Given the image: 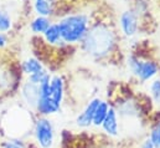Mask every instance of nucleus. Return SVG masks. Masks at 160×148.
I'll return each mask as SVG.
<instances>
[{"label": "nucleus", "instance_id": "f257e3e1", "mask_svg": "<svg viewBox=\"0 0 160 148\" xmlns=\"http://www.w3.org/2000/svg\"><path fill=\"white\" fill-rule=\"evenodd\" d=\"M81 42L82 49L87 55L96 59H103L113 52L117 45V37L108 25L97 23L89 26Z\"/></svg>", "mask_w": 160, "mask_h": 148}, {"label": "nucleus", "instance_id": "f03ea898", "mask_svg": "<svg viewBox=\"0 0 160 148\" xmlns=\"http://www.w3.org/2000/svg\"><path fill=\"white\" fill-rule=\"evenodd\" d=\"M57 24L60 26L63 42L72 45L78 44L83 40L91 26V20L87 14L76 13L62 18Z\"/></svg>", "mask_w": 160, "mask_h": 148}, {"label": "nucleus", "instance_id": "7ed1b4c3", "mask_svg": "<svg viewBox=\"0 0 160 148\" xmlns=\"http://www.w3.org/2000/svg\"><path fill=\"white\" fill-rule=\"evenodd\" d=\"M127 65L132 75L135 76L140 83L153 80L159 74V64L154 60H142L135 55H130L128 56Z\"/></svg>", "mask_w": 160, "mask_h": 148}, {"label": "nucleus", "instance_id": "20e7f679", "mask_svg": "<svg viewBox=\"0 0 160 148\" xmlns=\"http://www.w3.org/2000/svg\"><path fill=\"white\" fill-rule=\"evenodd\" d=\"M34 137L39 148H53L56 133L53 124L48 118L40 117L36 119L34 126Z\"/></svg>", "mask_w": 160, "mask_h": 148}, {"label": "nucleus", "instance_id": "39448f33", "mask_svg": "<svg viewBox=\"0 0 160 148\" xmlns=\"http://www.w3.org/2000/svg\"><path fill=\"white\" fill-rule=\"evenodd\" d=\"M120 31L125 37H133L139 30V16L133 10H124L119 15Z\"/></svg>", "mask_w": 160, "mask_h": 148}, {"label": "nucleus", "instance_id": "423d86ee", "mask_svg": "<svg viewBox=\"0 0 160 148\" xmlns=\"http://www.w3.org/2000/svg\"><path fill=\"white\" fill-rule=\"evenodd\" d=\"M99 102H101V98H98V97L92 98L86 105V107L82 110V112H80V114L76 117V124L80 128H87L92 124L94 112L97 110V106L99 105Z\"/></svg>", "mask_w": 160, "mask_h": 148}, {"label": "nucleus", "instance_id": "0eeeda50", "mask_svg": "<svg viewBox=\"0 0 160 148\" xmlns=\"http://www.w3.org/2000/svg\"><path fill=\"white\" fill-rule=\"evenodd\" d=\"M103 131L109 137H117L119 135V119H118V112L114 107H109L108 113L101 126Z\"/></svg>", "mask_w": 160, "mask_h": 148}, {"label": "nucleus", "instance_id": "6e6552de", "mask_svg": "<svg viewBox=\"0 0 160 148\" xmlns=\"http://www.w3.org/2000/svg\"><path fill=\"white\" fill-rule=\"evenodd\" d=\"M21 96L24 101L32 108H36V105L40 100V87L36 83L26 81L21 86Z\"/></svg>", "mask_w": 160, "mask_h": 148}, {"label": "nucleus", "instance_id": "1a4fd4ad", "mask_svg": "<svg viewBox=\"0 0 160 148\" xmlns=\"http://www.w3.org/2000/svg\"><path fill=\"white\" fill-rule=\"evenodd\" d=\"M50 97L57 103V105H62L63 97H65V81L62 78V76L60 75H55L51 77L50 81Z\"/></svg>", "mask_w": 160, "mask_h": 148}, {"label": "nucleus", "instance_id": "9d476101", "mask_svg": "<svg viewBox=\"0 0 160 148\" xmlns=\"http://www.w3.org/2000/svg\"><path fill=\"white\" fill-rule=\"evenodd\" d=\"M60 105H57L51 97H40L38 105H36V111L42 116H50L53 113H57L60 111Z\"/></svg>", "mask_w": 160, "mask_h": 148}, {"label": "nucleus", "instance_id": "9b49d317", "mask_svg": "<svg viewBox=\"0 0 160 148\" xmlns=\"http://www.w3.org/2000/svg\"><path fill=\"white\" fill-rule=\"evenodd\" d=\"M43 37L46 40L47 44L50 45H60V44H65L62 36H61V30H60V26L57 23H52L48 29L45 31Z\"/></svg>", "mask_w": 160, "mask_h": 148}, {"label": "nucleus", "instance_id": "f8f14e48", "mask_svg": "<svg viewBox=\"0 0 160 148\" xmlns=\"http://www.w3.org/2000/svg\"><path fill=\"white\" fill-rule=\"evenodd\" d=\"M21 69H22L24 74H26L28 76L34 75V74H36V72H40V71H42V70H45L42 62H41L40 60H38L36 57H29V59H26V60L22 62Z\"/></svg>", "mask_w": 160, "mask_h": 148}, {"label": "nucleus", "instance_id": "ddd939ff", "mask_svg": "<svg viewBox=\"0 0 160 148\" xmlns=\"http://www.w3.org/2000/svg\"><path fill=\"white\" fill-rule=\"evenodd\" d=\"M109 103L107 101H103L101 100L99 105L97 106V110L94 112V116H93V121H92V124L96 126V127H101L107 113H108V110H109Z\"/></svg>", "mask_w": 160, "mask_h": 148}, {"label": "nucleus", "instance_id": "4468645a", "mask_svg": "<svg viewBox=\"0 0 160 148\" xmlns=\"http://www.w3.org/2000/svg\"><path fill=\"white\" fill-rule=\"evenodd\" d=\"M52 23H51V20H50V18H45V16H38V18H35L32 21H31V24H30V29H31V31L34 33V34H45V31L48 29V26L51 25Z\"/></svg>", "mask_w": 160, "mask_h": 148}, {"label": "nucleus", "instance_id": "2eb2a0df", "mask_svg": "<svg viewBox=\"0 0 160 148\" xmlns=\"http://www.w3.org/2000/svg\"><path fill=\"white\" fill-rule=\"evenodd\" d=\"M34 10L38 14V16H45L50 18L53 11V4L47 0H39L34 3Z\"/></svg>", "mask_w": 160, "mask_h": 148}, {"label": "nucleus", "instance_id": "dca6fc26", "mask_svg": "<svg viewBox=\"0 0 160 148\" xmlns=\"http://www.w3.org/2000/svg\"><path fill=\"white\" fill-rule=\"evenodd\" d=\"M149 93L154 103L160 105V77L153 78L149 86Z\"/></svg>", "mask_w": 160, "mask_h": 148}, {"label": "nucleus", "instance_id": "f3484780", "mask_svg": "<svg viewBox=\"0 0 160 148\" xmlns=\"http://www.w3.org/2000/svg\"><path fill=\"white\" fill-rule=\"evenodd\" d=\"M11 28H12V19H11L10 14L6 11H2V14L0 16V33L5 34Z\"/></svg>", "mask_w": 160, "mask_h": 148}, {"label": "nucleus", "instance_id": "a211bd4d", "mask_svg": "<svg viewBox=\"0 0 160 148\" xmlns=\"http://www.w3.org/2000/svg\"><path fill=\"white\" fill-rule=\"evenodd\" d=\"M149 138L152 140L155 148H160V122L155 124V127H153V130L150 131Z\"/></svg>", "mask_w": 160, "mask_h": 148}, {"label": "nucleus", "instance_id": "6ab92c4d", "mask_svg": "<svg viewBox=\"0 0 160 148\" xmlns=\"http://www.w3.org/2000/svg\"><path fill=\"white\" fill-rule=\"evenodd\" d=\"M1 148H24V143L19 140H10V141H4L1 143Z\"/></svg>", "mask_w": 160, "mask_h": 148}, {"label": "nucleus", "instance_id": "aec40b11", "mask_svg": "<svg viewBox=\"0 0 160 148\" xmlns=\"http://www.w3.org/2000/svg\"><path fill=\"white\" fill-rule=\"evenodd\" d=\"M47 74H48V72H46L45 70H42V71H40V72H36V74H34V75H30L28 81H30V82H32V83L39 85L41 81H42V78H43Z\"/></svg>", "mask_w": 160, "mask_h": 148}, {"label": "nucleus", "instance_id": "412c9836", "mask_svg": "<svg viewBox=\"0 0 160 148\" xmlns=\"http://www.w3.org/2000/svg\"><path fill=\"white\" fill-rule=\"evenodd\" d=\"M139 148H155V146L153 145V142H152V140L149 138V137H147L142 143H140V147Z\"/></svg>", "mask_w": 160, "mask_h": 148}, {"label": "nucleus", "instance_id": "4be33fe9", "mask_svg": "<svg viewBox=\"0 0 160 148\" xmlns=\"http://www.w3.org/2000/svg\"><path fill=\"white\" fill-rule=\"evenodd\" d=\"M8 45V36L2 33H0V49L5 47Z\"/></svg>", "mask_w": 160, "mask_h": 148}, {"label": "nucleus", "instance_id": "5701e85b", "mask_svg": "<svg viewBox=\"0 0 160 148\" xmlns=\"http://www.w3.org/2000/svg\"><path fill=\"white\" fill-rule=\"evenodd\" d=\"M35 1H39V0H35ZM47 1H50V3H52V4H53V0H47Z\"/></svg>", "mask_w": 160, "mask_h": 148}, {"label": "nucleus", "instance_id": "b1692460", "mask_svg": "<svg viewBox=\"0 0 160 148\" xmlns=\"http://www.w3.org/2000/svg\"><path fill=\"white\" fill-rule=\"evenodd\" d=\"M1 14H2V10H1V9H0V16H1Z\"/></svg>", "mask_w": 160, "mask_h": 148}]
</instances>
